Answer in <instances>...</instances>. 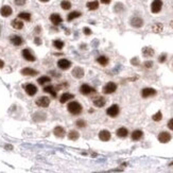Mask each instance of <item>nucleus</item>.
<instances>
[{
    "instance_id": "obj_1",
    "label": "nucleus",
    "mask_w": 173,
    "mask_h": 173,
    "mask_svg": "<svg viewBox=\"0 0 173 173\" xmlns=\"http://www.w3.org/2000/svg\"><path fill=\"white\" fill-rule=\"evenodd\" d=\"M67 109H68L69 113H71L72 115H80L82 113V105L77 101H71L70 103H68Z\"/></svg>"
},
{
    "instance_id": "obj_2",
    "label": "nucleus",
    "mask_w": 173,
    "mask_h": 173,
    "mask_svg": "<svg viewBox=\"0 0 173 173\" xmlns=\"http://www.w3.org/2000/svg\"><path fill=\"white\" fill-rule=\"evenodd\" d=\"M162 8V1L161 0H153V2L151 3V12L153 14H157L161 11Z\"/></svg>"
},
{
    "instance_id": "obj_3",
    "label": "nucleus",
    "mask_w": 173,
    "mask_h": 173,
    "mask_svg": "<svg viewBox=\"0 0 173 173\" xmlns=\"http://www.w3.org/2000/svg\"><path fill=\"white\" fill-rule=\"evenodd\" d=\"M119 113H120V109H119V106L117 104L112 105V106H109V109H106V114L109 117H112V118H116L119 115Z\"/></svg>"
},
{
    "instance_id": "obj_4",
    "label": "nucleus",
    "mask_w": 173,
    "mask_h": 173,
    "mask_svg": "<svg viewBox=\"0 0 173 173\" xmlns=\"http://www.w3.org/2000/svg\"><path fill=\"white\" fill-rule=\"evenodd\" d=\"M116 90H117V84L114 83V82H109V83L103 87V93H107V95L115 93Z\"/></svg>"
},
{
    "instance_id": "obj_5",
    "label": "nucleus",
    "mask_w": 173,
    "mask_h": 173,
    "mask_svg": "<svg viewBox=\"0 0 173 173\" xmlns=\"http://www.w3.org/2000/svg\"><path fill=\"white\" fill-rule=\"evenodd\" d=\"M36 105L37 106H39V107H48L49 104H50V99H49L48 97H40L36 100Z\"/></svg>"
},
{
    "instance_id": "obj_6",
    "label": "nucleus",
    "mask_w": 173,
    "mask_h": 173,
    "mask_svg": "<svg viewBox=\"0 0 173 173\" xmlns=\"http://www.w3.org/2000/svg\"><path fill=\"white\" fill-rule=\"evenodd\" d=\"M156 95V90L154 88H151V87H145L141 90V97L142 98H149V97L155 96Z\"/></svg>"
},
{
    "instance_id": "obj_7",
    "label": "nucleus",
    "mask_w": 173,
    "mask_h": 173,
    "mask_svg": "<svg viewBox=\"0 0 173 173\" xmlns=\"http://www.w3.org/2000/svg\"><path fill=\"white\" fill-rule=\"evenodd\" d=\"M57 66H59V68L62 69V70H67V69L70 68L71 62L66 60V59H61V60L57 62Z\"/></svg>"
},
{
    "instance_id": "obj_8",
    "label": "nucleus",
    "mask_w": 173,
    "mask_h": 173,
    "mask_svg": "<svg viewBox=\"0 0 173 173\" xmlns=\"http://www.w3.org/2000/svg\"><path fill=\"white\" fill-rule=\"evenodd\" d=\"M80 93H83V95H89V93H96V89L87 84H83L80 87Z\"/></svg>"
},
{
    "instance_id": "obj_9",
    "label": "nucleus",
    "mask_w": 173,
    "mask_h": 173,
    "mask_svg": "<svg viewBox=\"0 0 173 173\" xmlns=\"http://www.w3.org/2000/svg\"><path fill=\"white\" fill-rule=\"evenodd\" d=\"M158 140L161 143H167V142H169L171 140V135L168 132H161L158 135Z\"/></svg>"
},
{
    "instance_id": "obj_10",
    "label": "nucleus",
    "mask_w": 173,
    "mask_h": 173,
    "mask_svg": "<svg viewBox=\"0 0 173 173\" xmlns=\"http://www.w3.org/2000/svg\"><path fill=\"white\" fill-rule=\"evenodd\" d=\"M131 26L134 28H141L143 26V20L140 17H133L131 19Z\"/></svg>"
},
{
    "instance_id": "obj_11",
    "label": "nucleus",
    "mask_w": 173,
    "mask_h": 173,
    "mask_svg": "<svg viewBox=\"0 0 173 173\" xmlns=\"http://www.w3.org/2000/svg\"><path fill=\"white\" fill-rule=\"evenodd\" d=\"M71 74H72V77H74L76 79H81V78L84 77V70L81 68V67H74Z\"/></svg>"
},
{
    "instance_id": "obj_12",
    "label": "nucleus",
    "mask_w": 173,
    "mask_h": 173,
    "mask_svg": "<svg viewBox=\"0 0 173 173\" xmlns=\"http://www.w3.org/2000/svg\"><path fill=\"white\" fill-rule=\"evenodd\" d=\"M22 57H24V60L29 61V62H34V61L36 60L35 57L31 53V51L29 49H24L22 50Z\"/></svg>"
},
{
    "instance_id": "obj_13",
    "label": "nucleus",
    "mask_w": 173,
    "mask_h": 173,
    "mask_svg": "<svg viewBox=\"0 0 173 173\" xmlns=\"http://www.w3.org/2000/svg\"><path fill=\"white\" fill-rule=\"evenodd\" d=\"M12 8L9 7V5H3L2 8L0 9V14L1 16L3 17H9L10 15H12Z\"/></svg>"
},
{
    "instance_id": "obj_14",
    "label": "nucleus",
    "mask_w": 173,
    "mask_h": 173,
    "mask_svg": "<svg viewBox=\"0 0 173 173\" xmlns=\"http://www.w3.org/2000/svg\"><path fill=\"white\" fill-rule=\"evenodd\" d=\"M26 91H27V93H28L29 96H31V97L35 96L37 93V87L33 84H28L26 86Z\"/></svg>"
},
{
    "instance_id": "obj_15",
    "label": "nucleus",
    "mask_w": 173,
    "mask_h": 173,
    "mask_svg": "<svg viewBox=\"0 0 173 173\" xmlns=\"http://www.w3.org/2000/svg\"><path fill=\"white\" fill-rule=\"evenodd\" d=\"M99 138L102 141H109L111 139V133H109L107 130H102L100 133H99Z\"/></svg>"
},
{
    "instance_id": "obj_16",
    "label": "nucleus",
    "mask_w": 173,
    "mask_h": 173,
    "mask_svg": "<svg viewBox=\"0 0 173 173\" xmlns=\"http://www.w3.org/2000/svg\"><path fill=\"white\" fill-rule=\"evenodd\" d=\"M142 136H143V133H142L141 130H135L133 133H132V135H131V138H132V140L137 141L139 140V139H141Z\"/></svg>"
},
{
    "instance_id": "obj_17",
    "label": "nucleus",
    "mask_w": 173,
    "mask_h": 173,
    "mask_svg": "<svg viewBox=\"0 0 173 173\" xmlns=\"http://www.w3.org/2000/svg\"><path fill=\"white\" fill-rule=\"evenodd\" d=\"M37 71L36 70H34L32 68H24L21 70V74H24V76H30V77H34V76H36L37 74Z\"/></svg>"
},
{
    "instance_id": "obj_18",
    "label": "nucleus",
    "mask_w": 173,
    "mask_h": 173,
    "mask_svg": "<svg viewBox=\"0 0 173 173\" xmlns=\"http://www.w3.org/2000/svg\"><path fill=\"white\" fill-rule=\"evenodd\" d=\"M50 21H51L53 24L57 26V24H60L61 22L63 21V19H62V17H61L59 14H51V16H50Z\"/></svg>"
},
{
    "instance_id": "obj_19",
    "label": "nucleus",
    "mask_w": 173,
    "mask_h": 173,
    "mask_svg": "<svg viewBox=\"0 0 173 173\" xmlns=\"http://www.w3.org/2000/svg\"><path fill=\"white\" fill-rule=\"evenodd\" d=\"M105 99L103 98V97H98V98H96L95 100H93V105L95 106H97V107H103L105 105Z\"/></svg>"
},
{
    "instance_id": "obj_20",
    "label": "nucleus",
    "mask_w": 173,
    "mask_h": 173,
    "mask_svg": "<svg viewBox=\"0 0 173 173\" xmlns=\"http://www.w3.org/2000/svg\"><path fill=\"white\" fill-rule=\"evenodd\" d=\"M10 40H11V43H12L14 46H20V45L24 43L22 38L20 36H18V35H13V36H11Z\"/></svg>"
},
{
    "instance_id": "obj_21",
    "label": "nucleus",
    "mask_w": 173,
    "mask_h": 173,
    "mask_svg": "<svg viewBox=\"0 0 173 173\" xmlns=\"http://www.w3.org/2000/svg\"><path fill=\"white\" fill-rule=\"evenodd\" d=\"M73 98H74V95H72V93H63V95L61 96L60 102H61V103H65V102H67L68 100H72Z\"/></svg>"
},
{
    "instance_id": "obj_22",
    "label": "nucleus",
    "mask_w": 173,
    "mask_h": 173,
    "mask_svg": "<svg viewBox=\"0 0 173 173\" xmlns=\"http://www.w3.org/2000/svg\"><path fill=\"white\" fill-rule=\"evenodd\" d=\"M11 24H12V27L14 29H16V30H20V29L24 28V22L21 21V20H19V18H16V19H14L11 22Z\"/></svg>"
},
{
    "instance_id": "obj_23",
    "label": "nucleus",
    "mask_w": 173,
    "mask_h": 173,
    "mask_svg": "<svg viewBox=\"0 0 173 173\" xmlns=\"http://www.w3.org/2000/svg\"><path fill=\"white\" fill-rule=\"evenodd\" d=\"M53 133H54V135L57 137H64L65 136V130H64V128L63 126H57L55 129L53 130Z\"/></svg>"
},
{
    "instance_id": "obj_24",
    "label": "nucleus",
    "mask_w": 173,
    "mask_h": 173,
    "mask_svg": "<svg viewBox=\"0 0 173 173\" xmlns=\"http://www.w3.org/2000/svg\"><path fill=\"white\" fill-rule=\"evenodd\" d=\"M44 91H45V93H50L53 98H55V97H57V90H55L54 86H52V85H48V86L44 87Z\"/></svg>"
},
{
    "instance_id": "obj_25",
    "label": "nucleus",
    "mask_w": 173,
    "mask_h": 173,
    "mask_svg": "<svg viewBox=\"0 0 173 173\" xmlns=\"http://www.w3.org/2000/svg\"><path fill=\"white\" fill-rule=\"evenodd\" d=\"M154 53H155V51H154L152 48H150V47H145V48L142 49V54H143V57H153Z\"/></svg>"
},
{
    "instance_id": "obj_26",
    "label": "nucleus",
    "mask_w": 173,
    "mask_h": 173,
    "mask_svg": "<svg viewBox=\"0 0 173 173\" xmlns=\"http://www.w3.org/2000/svg\"><path fill=\"white\" fill-rule=\"evenodd\" d=\"M117 136L120 137V138H125V137L128 136V134H129V131L128 129H125V128H119V129L117 130Z\"/></svg>"
},
{
    "instance_id": "obj_27",
    "label": "nucleus",
    "mask_w": 173,
    "mask_h": 173,
    "mask_svg": "<svg viewBox=\"0 0 173 173\" xmlns=\"http://www.w3.org/2000/svg\"><path fill=\"white\" fill-rule=\"evenodd\" d=\"M86 7H87L89 10L93 11V10H97V9L99 8V2H98L97 0H95V1H89V2H87Z\"/></svg>"
},
{
    "instance_id": "obj_28",
    "label": "nucleus",
    "mask_w": 173,
    "mask_h": 173,
    "mask_svg": "<svg viewBox=\"0 0 173 173\" xmlns=\"http://www.w3.org/2000/svg\"><path fill=\"white\" fill-rule=\"evenodd\" d=\"M81 15H82V14H81L79 11H73V12H71L68 15V17H67V20H68V21H71V20L76 19V18H78V17H80Z\"/></svg>"
},
{
    "instance_id": "obj_29",
    "label": "nucleus",
    "mask_w": 173,
    "mask_h": 173,
    "mask_svg": "<svg viewBox=\"0 0 173 173\" xmlns=\"http://www.w3.org/2000/svg\"><path fill=\"white\" fill-rule=\"evenodd\" d=\"M18 18L22 20H26V21H30V19H31V14L27 12L19 13V14H18Z\"/></svg>"
},
{
    "instance_id": "obj_30",
    "label": "nucleus",
    "mask_w": 173,
    "mask_h": 173,
    "mask_svg": "<svg viewBox=\"0 0 173 173\" xmlns=\"http://www.w3.org/2000/svg\"><path fill=\"white\" fill-rule=\"evenodd\" d=\"M162 29H164L162 24L157 22V24H153V27H152V31H153L154 33H161V31H162Z\"/></svg>"
},
{
    "instance_id": "obj_31",
    "label": "nucleus",
    "mask_w": 173,
    "mask_h": 173,
    "mask_svg": "<svg viewBox=\"0 0 173 173\" xmlns=\"http://www.w3.org/2000/svg\"><path fill=\"white\" fill-rule=\"evenodd\" d=\"M97 62L99 63L100 65H102V66H106V65L109 64V59L106 57H104V55H102V57H99L98 59H97Z\"/></svg>"
},
{
    "instance_id": "obj_32",
    "label": "nucleus",
    "mask_w": 173,
    "mask_h": 173,
    "mask_svg": "<svg viewBox=\"0 0 173 173\" xmlns=\"http://www.w3.org/2000/svg\"><path fill=\"white\" fill-rule=\"evenodd\" d=\"M51 82V79L49 77H40L38 78V80H37V83L40 85H44L46 83H50Z\"/></svg>"
},
{
    "instance_id": "obj_33",
    "label": "nucleus",
    "mask_w": 173,
    "mask_h": 173,
    "mask_svg": "<svg viewBox=\"0 0 173 173\" xmlns=\"http://www.w3.org/2000/svg\"><path fill=\"white\" fill-rule=\"evenodd\" d=\"M79 133H78L77 131H71L70 133L68 134V138L70 140H78V138H79Z\"/></svg>"
},
{
    "instance_id": "obj_34",
    "label": "nucleus",
    "mask_w": 173,
    "mask_h": 173,
    "mask_svg": "<svg viewBox=\"0 0 173 173\" xmlns=\"http://www.w3.org/2000/svg\"><path fill=\"white\" fill-rule=\"evenodd\" d=\"M53 46H54L57 49L61 50V49H63V47H64V43L60 39H57V40H54V41H53Z\"/></svg>"
},
{
    "instance_id": "obj_35",
    "label": "nucleus",
    "mask_w": 173,
    "mask_h": 173,
    "mask_svg": "<svg viewBox=\"0 0 173 173\" xmlns=\"http://www.w3.org/2000/svg\"><path fill=\"white\" fill-rule=\"evenodd\" d=\"M61 7H62L63 10H69L71 8V3L69 1H67V0H64V1L61 2Z\"/></svg>"
},
{
    "instance_id": "obj_36",
    "label": "nucleus",
    "mask_w": 173,
    "mask_h": 173,
    "mask_svg": "<svg viewBox=\"0 0 173 173\" xmlns=\"http://www.w3.org/2000/svg\"><path fill=\"white\" fill-rule=\"evenodd\" d=\"M152 119H153L154 121H156V122L161 121V119H162V114H161V111H159V112H157L156 114H154L153 116H152Z\"/></svg>"
},
{
    "instance_id": "obj_37",
    "label": "nucleus",
    "mask_w": 173,
    "mask_h": 173,
    "mask_svg": "<svg viewBox=\"0 0 173 173\" xmlns=\"http://www.w3.org/2000/svg\"><path fill=\"white\" fill-rule=\"evenodd\" d=\"M76 124H77L78 128H85L86 126V122H85L84 120H78L77 122H76Z\"/></svg>"
},
{
    "instance_id": "obj_38",
    "label": "nucleus",
    "mask_w": 173,
    "mask_h": 173,
    "mask_svg": "<svg viewBox=\"0 0 173 173\" xmlns=\"http://www.w3.org/2000/svg\"><path fill=\"white\" fill-rule=\"evenodd\" d=\"M143 66L145 68H152L153 67V62L152 61H147V62L143 63Z\"/></svg>"
},
{
    "instance_id": "obj_39",
    "label": "nucleus",
    "mask_w": 173,
    "mask_h": 173,
    "mask_svg": "<svg viewBox=\"0 0 173 173\" xmlns=\"http://www.w3.org/2000/svg\"><path fill=\"white\" fill-rule=\"evenodd\" d=\"M123 10V5L121 3H117L116 5H115V11L116 12H121Z\"/></svg>"
},
{
    "instance_id": "obj_40",
    "label": "nucleus",
    "mask_w": 173,
    "mask_h": 173,
    "mask_svg": "<svg viewBox=\"0 0 173 173\" xmlns=\"http://www.w3.org/2000/svg\"><path fill=\"white\" fill-rule=\"evenodd\" d=\"M166 60H167V54H166V53H164V54H161V57H159V59H158V62H159V63H165Z\"/></svg>"
},
{
    "instance_id": "obj_41",
    "label": "nucleus",
    "mask_w": 173,
    "mask_h": 173,
    "mask_svg": "<svg viewBox=\"0 0 173 173\" xmlns=\"http://www.w3.org/2000/svg\"><path fill=\"white\" fill-rule=\"evenodd\" d=\"M131 64L133 65V66H138L139 65V60H138V57H134L131 60Z\"/></svg>"
},
{
    "instance_id": "obj_42",
    "label": "nucleus",
    "mask_w": 173,
    "mask_h": 173,
    "mask_svg": "<svg viewBox=\"0 0 173 173\" xmlns=\"http://www.w3.org/2000/svg\"><path fill=\"white\" fill-rule=\"evenodd\" d=\"M14 2H15L16 5L21 7V5H24V4H26V0H14Z\"/></svg>"
},
{
    "instance_id": "obj_43",
    "label": "nucleus",
    "mask_w": 173,
    "mask_h": 173,
    "mask_svg": "<svg viewBox=\"0 0 173 173\" xmlns=\"http://www.w3.org/2000/svg\"><path fill=\"white\" fill-rule=\"evenodd\" d=\"M168 128L173 131V119H170V120L168 121Z\"/></svg>"
},
{
    "instance_id": "obj_44",
    "label": "nucleus",
    "mask_w": 173,
    "mask_h": 173,
    "mask_svg": "<svg viewBox=\"0 0 173 173\" xmlns=\"http://www.w3.org/2000/svg\"><path fill=\"white\" fill-rule=\"evenodd\" d=\"M83 31H84V33L86 34V35H90V34H91V30H90L89 28H84Z\"/></svg>"
},
{
    "instance_id": "obj_45",
    "label": "nucleus",
    "mask_w": 173,
    "mask_h": 173,
    "mask_svg": "<svg viewBox=\"0 0 173 173\" xmlns=\"http://www.w3.org/2000/svg\"><path fill=\"white\" fill-rule=\"evenodd\" d=\"M111 1H112V0H101V2H102V3H104V4L111 3Z\"/></svg>"
},
{
    "instance_id": "obj_46",
    "label": "nucleus",
    "mask_w": 173,
    "mask_h": 173,
    "mask_svg": "<svg viewBox=\"0 0 173 173\" xmlns=\"http://www.w3.org/2000/svg\"><path fill=\"white\" fill-rule=\"evenodd\" d=\"M35 44L41 45V40H40V38H35Z\"/></svg>"
},
{
    "instance_id": "obj_47",
    "label": "nucleus",
    "mask_w": 173,
    "mask_h": 173,
    "mask_svg": "<svg viewBox=\"0 0 173 173\" xmlns=\"http://www.w3.org/2000/svg\"><path fill=\"white\" fill-rule=\"evenodd\" d=\"M4 66V63H3V61L2 60H0V68H2Z\"/></svg>"
},
{
    "instance_id": "obj_48",
    "label": "nucleus",
    "mask_w": 173,
    "mask_h": 173,
    "mask_svg": "<svg viewBox=\"0 0 173 173\" xmlns=\"http://www.w3.org/2000/svg\"><path fill=\"white\" fill-rule=\"evenodd\" d=\"M5 148H7V149H10V150H12V149H13L12 145H5Z\"/></svg>"
},
{
    "instance_id": "obj_49",
    "label": "nucleus",
    "mask_w": 173,
    "mask_h": 173,
    "mask_svg": "<svg viewBox=\"0 0 173 173\" xmlns=\"http://www.w3.org/2000/svg\"><path fill=\"white\" fill-rule=\"evenodd\" d=\"M170 27L173 29V20H171V21H170Z\"/></svg>"
},
{
    "instance_id": "obj_50",
    "label": "nucleus",
    "mask_w": 173,
    "mask_h": 173,
    "mask_svg": "<svg viewBox=\"0 0 173 173\" xmlns=\"http://www.w3.org/2000/svg\"><path fill=\"white\" fill-rule=\"evenodd\" d=\"M39 1H41V2H48L49 0H39Z\"/></svg>"
},
{
    "instance_id": "obj_51",
    "label": "nucleus",
    "mask_w": 173,
    "mask_h": 173,
    "mask_svg": "<svg viewBox=\"0 0 173 173\" xmlns=\"http://www.w3.org/2000/svg\"><path fill=\"white\" fill-rule=\"evenodd\" d=\"M170 166H173V162H171V164H170Z\"/></svg>"
},
{
    "instance_id": "obj_52",
    "label": "nucleus",
    "mask_w": 173,
    "mask_h": 173,
    "mask_svg": "<svg viewBox=\"0 0 173 173\" xmlns=\"http://www.w3.org/2000/svg\"><path fill=\"white\" fill-rule=\"evenodd\" d=\"M0 33H1V26H0Z\"/></svg>"
}]
</instances>
